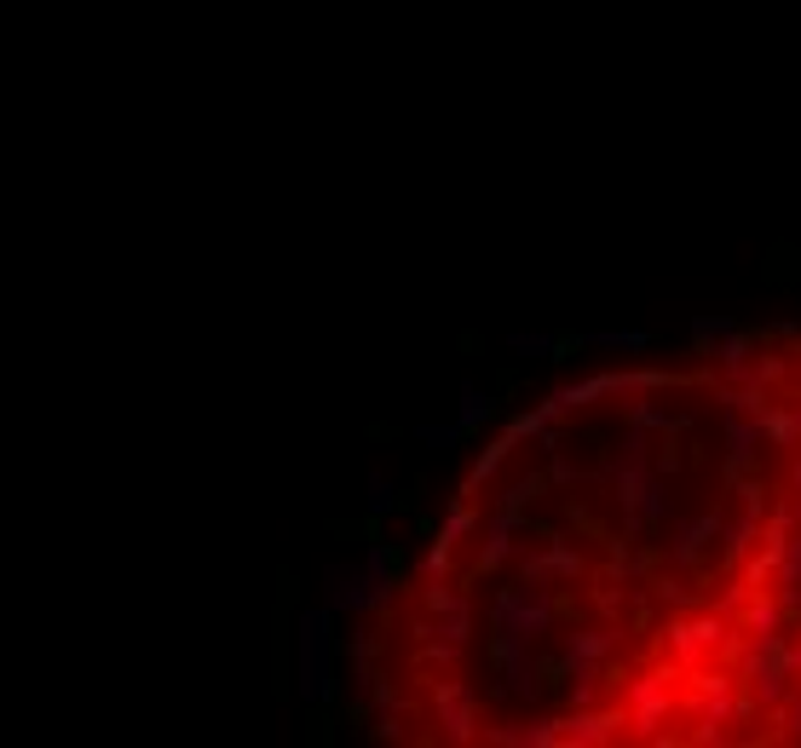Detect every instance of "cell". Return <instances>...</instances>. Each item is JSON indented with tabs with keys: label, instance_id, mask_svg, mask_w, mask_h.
<instances>
[{
	"label": "cell",
	"instance_id": "cell-1",
	"mask_svg": "<svg viewBox=\"0 0 801 748\" xmlns=\"http://www.w3.org/2000/svg\"><path fill=\"white\" fill-rule=\"evenodd\" d=\"M358 686L410 748H801V323L508 421L375 599Z\"/></svg>",
	"mask_w": 801,
	"mask_h": 748
}]
</instances>
